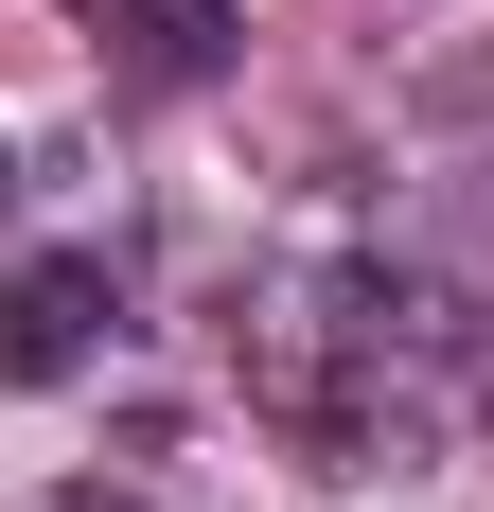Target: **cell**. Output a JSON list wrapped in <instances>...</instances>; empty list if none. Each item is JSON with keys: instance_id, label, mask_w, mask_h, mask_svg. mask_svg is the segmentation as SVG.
I'll return each instance as SVG.
<instances>
[{"instance_id": "obj_4", "label": "cell", "mask_w": 494, "mask_h": 512, "mask_svg": "<svg viewBox=\"0 0 494 512\" xmlns=\"http://www.w3.org/2000/svg\"><path fill=\"white\" fill-rule=\"evenodd\" d=\"M0 195H18V177H0Z\"/></svg>"}, {"instance_id": "obj_2", "label": "cell", "mask_w": 494, "mask_h": 512, "mask_svg": "<svg viewBox=\"0 0 494 512\" xmlns=\"http://www.w3.org/2000/svg\"><path fill=\"white\" fill-rule=\"evenodd\" d=\"M89 36L142 71V89H212L230 71V0H89Z\"/></svg>"}, {"instance_id": "obj_3", "label": "cell", "mask_w": 494, "mask_h": 512, "mask_svg": "<svg viewBox=\"0 0 494 512\" xmlns=\"http://www.w3.org/2000/svg\"><path fill=\"white\" fill-rule=\"evenodd\" d=\"M71 512H106V495H71Z\"/></svg>"}, {"instance_id": "obj_1", "label": "cell", "mask_w": 494, "mask_h": 512, "mask_svg": "<svg viewBox=\"0 0 494 512\" xmlns=\"http://www.w3.org/2000/svg\"><path fill=\"white\" fill-rule=\"evenodd\" d=\"M89 336H106V265H18V283H0V371H18V389H71Z\"/></svg>"}]
</instances>
